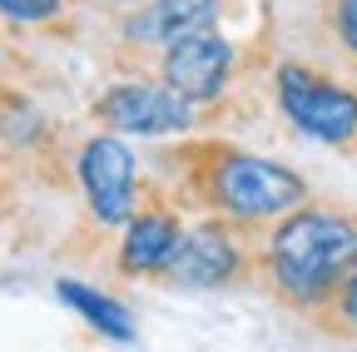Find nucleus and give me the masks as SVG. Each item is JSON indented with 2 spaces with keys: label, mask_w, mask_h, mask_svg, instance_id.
Returning a JSON list of instances; mask_svg holds the SVG:
<instances>
[{
  "label": "nucleus",
  "mask_w": 357,
  "mask_h": 352,
  "mask_svg": "<svg viewBox=\"0 0 357 352\" xmlns=\"http://www.w3.org/2000/svg\"><path fill=\"white\" fill-rule=\"evenodd\" d=\"M357 253V218L342 208L298 204L278 218V229L263 243V273L273 293L293 307H328L333 288L342 283Z\"/></svg>",
  "instance_id": "f257e3e1"
},
{
  "label": "nucleus",
  "mask_w": 357,
  "mask_h": 352,
  "mask_svg": "<svg viewBox=\"0 0 357 352\" xmlns=\"http://www.w3.org/2000/svg\"><path fill=\"white\" fill-rule=\"evenodd\" d=\"M184 174L194 199L234 224H268V218H283L298 204H307V179L298 169L234 144H189Z\"/></svg>",
  "instance_id": "f03ea898"
},
{
  "label": "nucleus",
  "mask_w": 357,
  "mask_h": 352,
  "mask_svg": "<svg viewBox=\"0 0 357 352\" xmlns=\"http://www.w3.org/2000/svg\"><path fill=\"white\" fill-rule=\"evenodd\" d=\"M273 95L283 119L303 139L328 149H357V90L303 60H283L273 75Z\"/></svg>",
  "instance_id": "7ed1b4c3"
},
{
  "label": "nucleus",
  "mask_w": 357,
  "mask_h": 352,
  "mask_svg": "<svg viewBox=\"0 0 357 352\" xmlns=\"http://www.w3.org/2000/svg\"><path fill=\"white\" fill-rule=\"evenodd\" d=\"M95 119L109 135H139V139H164V135H184L199 119V105L184 100L169 84H149V79H124L95 100Z\"/></svg>",
  "instance_id": "20e7f679"
},
{
  "label": "nucleus",
  "mask_w": 357,
  "mask_h": 352,
  "mask_svg": "<svg viewBox=\"0 0 357 352\" xmlns=\"http://www.w3.org/2000/svg\"><path fill=\"white\" fill-rule=\"evenodd\" d=\"M75 169H79V189H84L89 213L109 229L129 224L134 204H139V169H134V149L124 144V135L84 139Z\"/></svg>",
  "instance_id": "39448f33"
},
{
  "label": "nucleus",
  "mask_w": 357,
  "mask_h": 352,
  "mask_svg": "<svg viewBox=\"0 0 357 352\" xmlns=\"http://www.w3.org/2000/svg\"><path fill=\"white\" fill-rule=\"evenodd\" d=\"M159 79L194 105H213L234 79V40L213 25L174 40L169 50H159Z\"/></svg>",
  "instance_id": "423d86ee"
},
{
  "label": "nucleus",
  "mask_w": 357,
  "mask_h": 352,
  "mask_svg": "<svg viewBox=\"0 0 357 352\" xmlns=\"http://www.w3.org/2000/svg\"><path fill=\"white\" fill-rule=\"evenodd\" d=\"M243 268V248H238V234H234V218H204V224L184 229L178 238L169 268L159 278L178 283V288H223L234 283Z\"/></svg>",
  "instance_id": "0eeeda50"
},
{
  "label": "nucleus",
  "mask_w": 357,
  "mask_h": 352,
  "mask_svg": "<svg viewBox=\"0 0 357 352\" xmlns=\"http://www.w3.org/2000/svg\"><path fill=\"white\" fill-rule=\"evenodd\" d=\"M178 238H184V224H178L174 208L154 204V208L129 213L124 243H119V273H124V278H159V273L169 268Z\"/></svg>",
  "instance_id": "6e6552de"
},
{
  "label": "nucleus",
  "mask_w": 357,
  "mask_h": 352,
  "mask_svg": "<svg viewBox=\"0 0 357 352\" xmlns=\"http://www.w3.org/2000/svg\"><path fill=\"white\" fill-rule=\"evenodd\" d=\"M223 10V0H149L124 20V40L134 50H169L174 40L208 30Z\"/></svg>",
  "instance_id": "1a4fd4ad"
},
{
  "label": "nucleus",
  "mask_w": 357,
  "mask_h": 352,
  "mask_svg": "<svg viewBox=\"0 0 357 352\" xmlns=\"http://www.w3.org/2000/svg\"><path fill=\"white\" fill-rule=\"evenodd\" d=\"M60 303H70L75 313L89 323V328H100L105 337H114V342H134V318L124 313V307L114 303V298H105L100 288H89V283H75V278H60Z\"/></svg>",
  "instance_id": "9d476101"
},
{
  "label": "nucleus",
  "mask_w": 357,
  "mask_h": 352,
  "mask_svg": "<svg viewBox=\"0 0 357 352\" xmlns=\"http://www.w3.org/2000/svg\"><path fill=\"white\" fill-rule=\"evenodd\" d=\"M65 15V0H0V20L10 25H50Z\"/></svg>",
  "instance_id": "9b49d317"
},
{
  "label": "nucleus",
  "mask_w": 357,
  "mask_h": 352,
  "mask_svg": "<svg viewBox=\"0 0 357 352\" xmlns=\"http://www.w3.org/2000/svg\"><path fill=\"white\" fill-rule=\"evenodd\" d=\"M328 25H333V40L342 45V55L357 65V0H333V6H328Z\"/></svg>",
  "instance_id": "f8f14e48"
},
{
  "label": "nucleus",
  "mask_w": 357,
  "mask_h": 352,
  "mask_svg": "<svg viewBox=\"0 0 357 352\" xmlns=\"http://www.w3.org/2000/svg\"><path fill=\"white\" fill-rule=\"evenodd\" d=\"M328 307L337 313V323H342L347 332H357V253H352V263H347V273H342V283L333 288Z\"/></svg>",
  "instance_id": "ddd939ff"
}]
</instances>
